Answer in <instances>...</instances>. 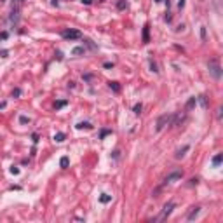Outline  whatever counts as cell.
Wrapping results in <instances>:
<instances>
[{
	"mask_svg": "<svg viewBox=\"0 0 223 223\" xmlns=\"http://www.w3.org/2000/svg\"><path fill=\"white\" fill-rule=\"evenodd\" d=\"M10 173L12 174H19V167H10Z\"/></svg>",
	"mask_w": 223,
	"mask_h": 223,
	"instance_id": "obj_28",
	"label": "cell"
},
{
	"mask_svg": "<svg viewBox=\"0 0 223 223\" xmlns=\"http://www.w3.org/2000/svg\"><path fill=\"white\" fill-rule=\"evenodd\" d=\"M82 3H85V5H91V3H92V0H82Z\"/></svg>",
	"mask_w": 223,
	"mask_h": 223,
	"instance_id": "obj_31",
	"label": "cell"
},
{
	"mask_svg": "<svg viewBox=\"0 0 223 223\" xmlns=\"http://www.w3.org/2000/svg\"><path fill=\"white\" fill-rule=\"evenodd\" d=\"M66 103H68L66 99H61V101H56V103H54V108H56V110H59V108H63V106H66Z\"/></svg>",
	"mask_w": 223,
	"mask_h": 223,
	"instance_id": "obj_17",
	"label": "cell"
},
{
	"mask_svg": "<svg viewBox=\"0 0 223 223\" xmlns=\"http://www.w3.org/2000/svg\"><path fill=\"white\" fill-rule=\"evenodd\" d=\"M19 21V10L17 9H12V14H10V23H17Z\"/></svg>",
	"mask_w": 223,
	"mask_h": 223,
	"instance_id": "obj_8",
	"label": "cell"
},
{
	"mask_svg": "<svg viewBox=\"0 0 223 223\" xmlns=\"http://www.w3.org/2000/svg\"><path fill=\"white\" fill-rule=\"evenodd\" d=\"M154 2H162V0H154Z\"/></svg>",
	"mask_w": 223,
	"mask_h": 223,
	"instance_id": "obj_32",
	"label": "cell"
},
{
	"mask_svg": "<svg viewBox=\"0 0 223 223\" xmlns=\"http://www.w3.org/2000/svg\"><path fill=\"white\" fill-rule=\"evenodd\" d=\"M7 37H9V33H7V31H2V33H0V40H5Z\"/></svg>",
	"mask_w": 223,
	"mask_h": 223,
	"instance_id": "obj_26",
	"label": "cell"
},
{
	"mask_svg": "<svg viewBox=\"0 0 223 223\" xmlns=\"http://www.w3.org/2000/svg\"><path fill=\"white\" fill-rule=\"evenodd\" d=\"M75 127H77V129H92V126H91L89 122H79Z\"/></svg>",
	"mask_w": 223,
	"mask_h": 223,
	"instance_id": "obj_14",
	"label": "cell"
},
{
	"mask_svg": "<svg viewBox=\"0 0 223 223\" xmlns=\"http://www.w3.org/2000/svg\"><path fill=\"white\" fill-rule=\"evenodd\" d=\"M61 37L66 38V40H77V38L82 37V33L79 30H65V31H61Z\"/></svg>",
	"mask_w": 223,
	"mask_h": 223,
	"instance_id": "obj_3",
	"label": "cell"
},
{
	"mask_svg": "<svg viewBox=\"0 0 223 223\" xmlns=\"http://www.w3.org/2000/svg\"><path fill=\"white\" fill-rule=\"evenodd\" d=\"M84 52H85V49H84V47H75V49L72 51V54H73V56H80V54H84Z\"/></svg>",
	"mask_w": 223,
	"mask_h": 223,
	"instance_id": "obj_16",
	"label": "cell"
},
{
	"mask_svg": "<svg viewBox=\"0 0 223 223\" xmlns=\"http://www.w3.org/2000/svg\"><path fill=\"white\" fill-rule=\"evenodd\" d=\"M150 68H152V72H154V73H157V72H159V70H157V65H155L154 61L150 63Z\"/></svg>",
	"mask_w": 223,
	"mask_h": 223,
	"instance_id": "obj_24",
	"label": "cell"
},
{
	"mask_svg": "<svg viewBox=\"0 0 223 223\" xmlns=\"http://www.w3.org/2000/svg\"><path fill=\"white\" fill-rule=\"evenodd\" d=\"M117 7H119V9H126V7H127L126 0H119V2H117Z\"/></svg>",
	"mask_w": 223,
	"mask_h": 223,
	"instance_id": "obj_22",
	"label": "cell"
},
{
	"mask_svg": "<svg viewBox=\"0 0 223 223\" xmlns=\"http://www.w3.org/2000/svg\"><path fill=\"white\" fill-rule=\"evenodd\" d=\"M19 94H21V89H14V91H12V96H14V98H19Z\"/></svg>",
	"mask_w": 223,
	"mask_h": 223,
	"instance_id": "obj_25",
	"label": "cell"
},
{
	"mask_svg": "<svg viewBox=\"0 0 223 223\" xmlns=\"http://www.w3.org/2000/svg\"><path fill=\"white\" fill-rule=\"evenodd\" d=\"M178 7L183 9V7H185V0H180V2H178Z\"/></svg>",
	"mask_w": 223,
	"mask_h": 223,
	"instance_id": "obj_29",
	"label": "cell"
},
{
	"mask_svg": "<svg viewBox=\"0 0 223 223\" xmlns=\"http://www.w3.org/2000/svg\"><path fill=\"white\" fill-rule=\"evenodd\" d=\"M195 103H197V98H190V99H188V103H187V108H192Z\"/></svg>",
	"mask_w": 223,
	"mask_h": 223,
	"instance_id": "obj_21",
	"label": "cell"
},
{
	"mask_svg": "<svg viewBox=\"0 0 223 223\" xmlns=\"http://www.w3.org/2000/svg\"><path fill=\"white\" fill-rule=\"evenodd\" d=\"M108 85H110V89H112L113 92H120V85H119V82H108Z\"/></svg>",
	"mask_w": 223,
	"mask_h": 223,
	"instance_id": "obj_13",
	"label": "cell"
},
{
	"mask_svg": "<svg viewBox=\"0 0 223 223\" xmlns=\"http://www.w3.org/2000/svg\"><path fill=\"white\" fill-rule=\"evenodd\" d=\"M110 201H112V195H108V194H101L99 195V202L101 204H108Z\"/></svg>",
	"mask_w": 223,
	"mask_h": 223,
	"instance_id": "obj_10",
	"label": "cell"
},
{
	"mask_svg": "<svg viewBox=\"0 0 223 223\" xmlns=\"http://www.w3.org/2000/svg\"><path fill=\"white\" fill-rule=\"evenodd\" d=\"M222 160H223V155H222V154L215 155V157H213V166H215V167H218V166L222 164Z\"/></svg>",
	"mask_w": 223,
	"mask_h": 223,
	"instance_id": "obj_11",
	"label": "cell"
},
{
	"mask_svg": "<svg viewBox=\"0 0 223 223\" xmlns=\"http://www.w3.org/2000/svg\"><path fill=\"white\" fill-rule=\"evenodd\" d=\"M183 120H185V113H176V115H173L171 126H180V124H181Z\"/></svg>",
	"mask_w": 223,
	"mask_h": 223,
	"instance_id": "obj_6",
	"label": "cell"
},
{
	"mask_svg": "<svg viewBox=\"0 0 223 223\" xmlns=\"http://www.w3.org/2000/svg\"><path fill=\"white\" fill-rule=\"evenodd\" d=\"M208 68H209V73L213 75V79H222V66H220V63H218V59H211L209 63H208Z\"/></svg>",
	"mask_w": 223,
	"mask_h": 223,
	"instance_id": "obj_1",
	"label": "cell"
},
{
	"mask_svg": "<svg viewBox=\"0 0 223 223\" xmlns=\"http://www.w3.org/2000/svg\"><path fill=\"white\" fill-rule=\"evenodd\" d=\"M141 110H143V105H141V103H136V105H134V108H133V112H134L136 115H140V113H141Z\"/></svg>",
	"mask_w": 223,
	"mask_h": 223,
	"instance_id": "obj_19",
	"label": "cell"
},
{
	"mask_svg": "<svg viewBox=\"0 0 223 223\" xmlns=\"http://www.w3.org/2000/svg\"><path fill=\"white\" fill-rule=\"evenodd\" d=\"M199 211H201V208H192V213L188 215V220L192 222V220H194V218H195V216L199 215Z\"/></svg>",
	"mask_w": 223,
	"mask_h": 223,
	"instance_id": "obj_15",
	"label": "cell"
},
{
	"mask_svg": "<svg viewBox=\"0 0 223 223\" xmlns=\"http://www.w3.org/2000/svg\"><path fill=\"white\" fill-rule=\"evenodd\" d=\"M188 148H190L188 145H185V147H181V148H180V150H178V152L174 154V157H176V159H181V157H185V154L188 152Z\"/></svg>",
	"mask_w": 223,
	"mask_h": 223,
	"instance_id": "obj_7",
	"label": "cell"
},
{
	"mask_svg": "<svg viewBox=\"0 0 223 223\" xmlns=\"http://www.w3.org/2000/svg\"><path fill=\"white\" fill-rule=\"evenodd\" d=\"M68 164H70L68 157H61V160H59V166H61L63 169H66V167H68Z\"/></svg>",
	"mask_w": 223,
	"mask_h": 223,
	"instance_id": "obj_18",
	"label": "cell"
},
{
	"mask_svg": "<svg viewBox=\"0 0 223 223\" xmlns=\"http://www.w3.org/2000/svg\"><path fill=\"white\" fill-rule=\"evenodd\" d=\"M173 209H174V202H167V204L164 206V209H162V213H160V216H159L157 220H159V222H160V220H166V218L171 215Z\"/></svg>",
	"mask_w": 223,
	"mask_h": 223,
	"instance_id": "obj_5",
	"label": "cell"
},
{
	"mask_svg": "<svg viewBox=\"0 0 223 223\" xmlns=\"http://www.w3.org/2000/svg\"><path fill=\"white\" fill-rule=\"evenodd\" d=\"M19 2H23V0H19Z\"/></svg>",
	"mask_w": 223,
	"mask_h": 223,
	"instance_id": "obj_35",
	"label": "cell"
},
{
	"mask_svg": "<svg viewBox=\"0 0 223 223\" xmlns=\"http://www.w3.org/2000/svg\"><path fill=\"white\" fill-rule=\"evenodd\" d=\"M110 133H112V131H108V129H103V131H101V138H105V136H106V134H110Z\"/></svg>",
	"mask_w": 223,
	"mask_h": 223,
	"instance_id": "obj_27",
	"label": "cell"
},
{
	"mask_svg": "<svg viewBox=\"0 0 223 223\" xmlns=\"http://www.w3.org/2000/svg\"><path fill=\"white\" fill-rule=\"evenodd\" d=\"M148 28H150L148 24H145V28H143V42H145V44H148V42H150V33H148Z\"/></svg>",
	"mask_w": 223,
	"mask_h": 223,
	"instance_id": "obj_9",
	"label": "cell"
},
{
	"mask_svg": "<svg viewBox=\"0 0 223 223\" xmlns=\"http://www.w3.org/2000/svg\"><path fill=\"white\" fill-rule=\"evenodd\" d=\"M171 120H173V115H169V113L160 115V117L157 119V122H155V129H157V131H162L166 126H169V124H171Z\"/></svg>",
	"mask_w": 223,
	"mask_h": 223,
	"instance_id": "obj_2",
	"label": "cell"
},
{
	"mask_svg": "<svg viewBox=\"0 0 223 223\" xmlns=\"http://www.w3.org/2000/svg\"><path fill=\"white\" fill-rule=\"evenodd\" d=\"M199 101H201L202 108H208V98L206 96H199Z\"/></svg>",
	"mask_w": 223,
	"mask_h": 223,
	"instance_id": "obj_20",
	"label": "cell"
},
{
	"mask_svg": "<svg viewBox=\"0 0 223 223\" xmlns=\"http://www.w3.org/2000/svg\"><path fill=\"white\" fill-rule=\"evenodd\" d=\"M183 178V171H173L171 174H167L166 178H164V183H173V181H176V180H181Z\"/></svg>",
	"mask_w": 223,
	"mask_h": 223,
	"instance_id": "obj_4",
	"label": "cell"
},
{
	"mask_svg": "<svg viewBox=\"0 0 223 223\" xmlns=\"http://www.w3.org/2000/svg\"><path fill=\"white\" fill-rule=\"evenodd\" d=\"M12 2H19V0H12Z\"/></svg>",
	"mask_w": 223,
	"mask_h": 223,
	"instance_id": "obj_33",
	"label": "cell"
},
{
	"mask_svg": "<svg viewBox=\"0 0 223 223\" xmlns=\"http://www.w3.org/2000/svg\"><path fill=\"white\" fill-rule=\"evenodd\" d=\"M105 68H113V63H105Z\"/></svg>",
	"mask_w": 223,
	"mask_h": 223,
	"instance_id": "obj_30",
	"label": "cell"
},
{
	"mask_svg": "<svg viewBox=\"0 0 223 223\" xmlns=\"http://www.w3.org/2000/svg\"><path fill=\"white\" fill-rule=\"evenodd\" d=\"M19 122H21V124H28V122H30V119H28V117H24V115H21V117H19Z\"/></svg>",
	"mask_w": 223,
	"mask_h": 223,
	"instance_id": "obj_23",
	"label": "cell"
},
{
	"mask_svg": "<svg viewBox=\"0 0 223 223\" xmlns=\"http://www.w3.org/2000/svg\"><path fill=\"white\" fill-rule=\"evenodd\" d=\"M65 138H66L65 133H56V134H54V141H56V143H63Z\"/></svg>",
	"mask_w": 223,
	"mask_h": 223,
	"instance_id": "obj_12",
	"label": "cell"
},
{
	"mask_svg": "<svg viewBox=\"0 0 223 223\" xmlns=\"http://www.w3.org/2000/svg\"><path fill=\"white\" fill-rule=\"evenodd\" d=\"M0 2H5V0H0Z\"/></svg>",
	"mask_w": 223,
	"mask_h": 223,
	"instance_id": "obj_34",
	"label": "cell"
}]
</instances>
